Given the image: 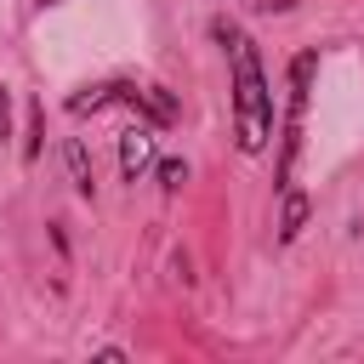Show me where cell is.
Listing matches in <instances>:
<instances>
[{"instance_id":"1","label":"cell","mask_w":364,"mask_h":364,"mask_svg":"<svg viewBox=\"0 0 364 364\" xmlns=\"http://www.w3.org/2000/svg\"><path fill=\"white\" fill-rule=\"evenodd\" d=\"M210 40L228 57V102H233V142L239 154H262L273 136V80L262 68V46L233 23V17H210Z\"/></svg>"},{"instance_id":"2","label":"cell","mask_w":364,"mask_h":364,"mask_svg":"<svg viewBox=\"0 0 364 364\" xmlns=\"http://www.w3.org/2000/svg\"><path fill=\"white\" fill-rule=\"evenodd\" d=\"M102 108H131L136 119H148L154 131H171L176 125V97L165 85H136V80H102V85H85L80 97H68V114L85 119V114H102Z\"/></svg>"},{"instance_id":"3","label":"cell","mask_w":364,"mask_h":364,"mask_svg":"<svg viewBox=\"0 0 364 364\" xmlns=\"http://www.w3.org/2000/svg\"><path fill=\"white\" fill-rule=\"evenodd\" d=\"M313 68H318V51H296V57H290V114H284V136H279V165H273V188H279V193L290 188V171H296V154H301V119H307V91H313Z\"/></svg>"},{"instance_id":"4","label":"cell","mask_w":364,"mask_h":364,"mask_svg":"<svg viewBox=\"0 0 364 364\" xmlns=\"http://www.w3.org/2000/svg\"><path fill=\"white\" fill-rule=\"evenodd\" d=\"M154 125L142 119V125H131V131H119V176L125 182H136L142 171H154Z\"/></svg>"},{"instance_id":"5","label":"cell","mask_w":364,"mask_h":364,"mask_svg":"<svg viewBox=\"0 0 364 364\" xmlns=\"http://www.w3.org/2000/svg\"><path fill=\"white\" fill-rule=\"evenodd\" d=\"M63 165H68L74 193H80V199H97V171H91V154H85V142H80V136H68V142H63Z\"/></svg>"},{"instance_id":"6","label":"cell","mask_w":364,"mask_h":364,"mask_svg":"<svg viewBox=\"0 0 364 364\" xmlns=\"http://www.w3.org/2000/svg\"><path fill=\"white\" fill-rule=\"evenodd\" d=\"M307 216H313V199H307L301 188H284V205H279V245H296L301 228H307Z\"/></svg>"},{"instance_id":"7","label":"cell","mask_w":364,"mask_h":364,"mask_svg":"<svg viewBox=\"0 0 364 364\" xmlns=\"http://www.w3.org/2000/svg\"><path fill=\"white\" fill-rule=\"evenodd\" d=\"M40 136H46V108L34 102V108H28V142H23V159H28V165H34V159H40V148H46Z\"/></svg>"},{"instance_id":"8","label":"cell","mask_w":364,"mask_h":364,"mask_svg":"<svg viewBox=\"0 0 364 364\" xmlns=\"http://www.w3.org/2000/svg\"><path fill=\"white\" fill-rule=\"evenodd\" d=\"M154 176H159L165 193H176V188L188 182V159H154Z\"/></svg>"},{"instance_id":"9","label":"cell","mask_w":364,"mask_h":364,"mask_svg":"<svg viewBox=\"0 0 364 364\" xmlns=\"http://www.w3.org/2000/svg\"><path fill=\"white\" fill-rule=\"evenodd\" d=\"M6 136H11V91L0 85V142H6Z\"/></svg>"},{"instance_id":"10","label":"cell","mask_w":364,"mask_h":364,"mask_svg":"<svg viewBox=\"0 0 364 364\" xmlns=\"http://www.w3.org/2000/svg\"><path fill=\"white\" fill-rule=\"evenodd\" d=\"M34 6H40V11H51V6H63V0H34Z\"/></svg>"}]
</instances>
